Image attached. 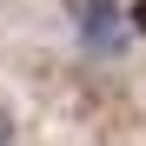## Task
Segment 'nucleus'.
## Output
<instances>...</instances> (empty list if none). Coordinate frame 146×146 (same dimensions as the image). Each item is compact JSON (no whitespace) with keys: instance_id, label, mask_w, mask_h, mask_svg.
<instances>
[{"instance_id":"1","label":"nucleus","mask_w":146,"mask_h":146,"mask_svg":"<svg viewBox=\"0 0 146 146\" xmlns=\"http://www.w3.org/2000/svg\"><path fill=\"white\" fill-rule=\"evenodd\" d=\"M80 40H86V53H126V20H119V0H80Z\"/></svg>"},{"instance_id":"2","label":"nucleus","mask_w":146,"mask_h":146,"mask_svg":"<svg viewBox=\"0 0 146 146\" xmlns=\"http://www.w3.org/2000/svg\"><path fill=\"white\" fill-rule=\"evenodd\" d=\"M126 27H133V33H146V0H133V7H126Z\"/></svg>"},{"instance_id":"3","label":"nucleus","mask_w":146,"mask_h":146,"mask_svg":"<svg viewBox=\"0 0 146 146\" xmlns=\"http://www.w3.org/2000/svg\"><path fill=\"white\" fill-rule=\"evenodd\" d=\"M0 146H13V139H7V113H0Z\"/></svg>"}]
</instances>
